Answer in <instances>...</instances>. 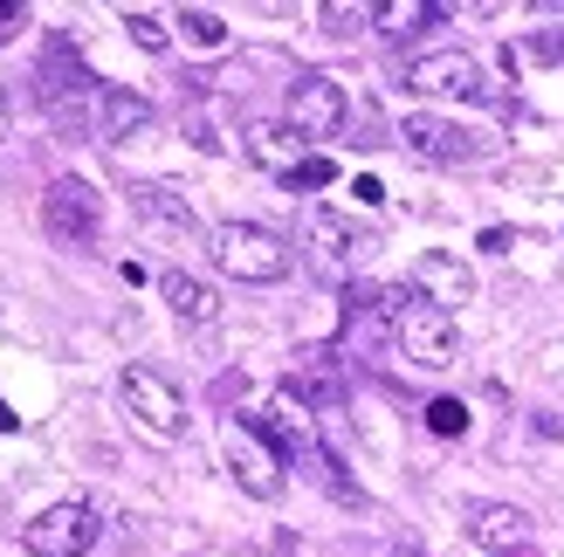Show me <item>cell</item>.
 Instances as JSON below:
<instances>
[{
    "mask_svg": "<svg viewBox=\"0 0 564 557\" xmlns=\"http://www.w3.org/2000/svg\"><path fill=\"white\" fill-rule=\"evenodd\" d=\"M386 317H392V345H400L420 372H447L462 358V330L447 310H434L427 296L413 290H386Z\"/></svg>",
    "mask_w": 564,
    "mask_h": 557,
    "instance_id": "1",
    "label": "cell"
},
{
    "mask_svg": "<svg viewBox=\"0 0 564 557\" xmlns=\"http://www.w3.org/2000/svg\"><path fill=\"white\" fill-rule=\"evenodd\" d=\"M214 262L235 275V283H282L296 269L290 241L275 228H256V220H220L214 228Z\"/></svg>",
    "mask_w": 564,
    "mask_h": 557,
    "instance_id": "2",
    "label": "cell"
},
{
    "mask_svg": "<svg viewBox=\"0 0 564 557\" xmlns=\"http://www.w3.org/2000/svg\"><path fill=\"white\" fill-rule=\"evenodd\" d=\"M406 90L413 97H462V103H496L502 90L489 83V69L475 63L468 48H434L406 63Z\"/></svg>",
    "mask_w": 564,
    "mask_h": 557,
    "instance_id": "3",
    "label": "cell"
},
{
    "mask_svg": "<svg viewBox=\"0 0 564 557\" xmlns=\"http://www.w3.org/2000/svg\"><path fill=\"white\" fill-rule=\"evenodd\" d=\"M118 400H124V413H131V421L145 427L152 440H180V434H186V400H180V385L165 379V372L131 365V372L118 379Z\"/></svg>",
    "mask_w": 564,
    "mask_h": 557,
    "instance_id": "4",
    "label": "cell"
},
{
    "mask_svg": "<svg viewBox=\"0 0 564 557\" xmlns=\"http://www.w3.org/2000/svg\"><path fill=\"white\" fill-rule=\"evenodd\" d=\"M400 145L413 159H434V165H468V159L489 152V138L468 131V124H455V118H434V110H413V118L400 124Z\"/></svg>",
    "mask_w": 564,
    "mask_h": 557,
    "instance_id": "5",
    "label": "cell"
},
{
    "mask_svg": "<svg viewBox=\"0 0 564 557\" xmlns=\"http://www.w3.org/2000/svg\"><path fill=\"white\" fill-rule=\"evenodd\" d=\"M42 228L55 241H76V248L97 241V228H104V193L90 179H55L42 193Z\"/></svg>",
    "mask_w": 564,
    "mask_h": 557,
    "instance_id": "6",
    "label": "cell"
},
{
    "mask_svg": "<svg viewBox=\"0 0 564 557\" xmlns=\"http://www.w3.org/2000/svg\"><path fill=\"white\" fill-rule=\"evenodd\" d=\"M345 118H351L345 90H337L324 69H303L290 83V131L303 138V145H310V138H337V131H345Z\"/></svg>",
    "mask_w": 564,
    "mask_h": 557,
    "instance_id": "7",
    "label": "cell"
},
{
    "mask_svg": "<svg viewBox=\"0 0 564 557\" xmlns=\"http://www.w3.org/2000/svg\"><path fill=\"white\" fill-rule=\"evenodd\" d=\"M21 544H28V557H83L97 544V510L90 503H55L21 531Z\"/></svg>",
    "mask_w": 564,
    "mask_h": 557,
    "instance_id": "8",
    "label": "cell"
},
{
    "mask_svg": "<svg viewBox=\"0 0 564 557\" xmlns=\"http://www.w3.org/2000/svg\"><path fill=\"white\" fill-rule=\"evenodd\" d=\"M228 468H235V482L256 495V503H275L282 495V455L248 421H228Z\"/></svg>",
    "mask_w": 564,
    "mask_h": 557,
    "instance_id": "9",
    "label": "cell"
},
{
    "mask_svg": "<svg viewBox=\"0 0 564 557\" xmlns=\"http://www.w3.org/2000/svg\"><path fill=\"white\" fill-rule=\"evenodd\" d=\"M303 241L317 248V262H324V269H337V275H345L351 262H365V255L379 248L365 228H351V220L337 214V207H310V214H303Z\"/></svg>",
    "mask_w": 564,
    "mask_h": 557,
    "instance_id": "10",
    "label": "cell"
},
{
    "mask_svg": "<svg viewBox=\"0 0 564 557\" xmlns=\"http://www.w3.org/2000/svg\"><path fill=\"white\" fill-rule=\"evenodd\" d=\"M145 124H152V103H145V97H138V90H118V83H97L83 138H97V145H124V138H138Z\"/></svg>",
    "mask_w": 564,
    "mask_h": 557,
    "instance_id": "11",
    "label": "cell"
},
{
    "mask_svg": "<svg viewBox=\"0 0 564 557\" xmlns=\"http://www.w3.org/2000/svg\"><path fill=\"white\" fill-rule=\"evenodd\" d=\"M131 214H138V228H145V234L173 241V248H186L193 234H200V214H193L173 186H131Z\"/></svg>",
    "mask_w": 564,
    "mask_h": 557,
    "instance_id": "12",
    "label": "cell"
},
{
    "mask_svg": "<svg viewBox=\"0 0 564 557\" xmlns=\"http://www.w3.org/2000/svg\"><path fill=\"white\" fill-rule=\"evenodd\" d=\"M413 296H427L434 310L455 317L462 303H475V269H468L462 255H441V248H434V255L413 262Z\"/></svg>",
    "mask_w": 564,
    "mask_h": 557,
    "instance_id": "13",
    "label": "cell"
},
{
    "mask_svg": "<svg viewBox=\"0 0 564 557\" xmlns=\"http://www.w3.org/2000/svg\"><path fill=\"white\" fill-rule=\"evenodd\" d=\"M468 537H475V550H489V557H517V550H530V510H517V503H475L468 510Z\"/></svg>",
    "mask_w": 564,
    "mask_h": 557,
    "instance_id": "14",
    "label": "cell"
},
{
    "mask_svg": "<svg viewBox=\"0 0 564 557\" xmlns=\"http://www.w3.org/2000/svg\"><path fill=\"white\" fill-rule=\"evenodd\" d=\"M282 400L317 406V413H337V406H345V379H337L330 351H310V365H296L290 379H282Z\"/></svg>",
    "mask_w": 564,
    "mask_h": 557,
    "instance_id": "15",
    "label": "cell"
},
{
    "mask_svg": "<svg viewBox=\"0 0 564 557\" xmlns=\"http://www.w3.org/2000/svg\"><path fill=\"white\" fill-rule=\"evenodd\" d=\"M248 159H256V165H269L275 179H290L296 165L310 159V145H303V138H296L290 124H248Z\"/></svg>",
    "mask_w": 564,
    "mask_h": 557,
    "instance_id": "16",
    "label": "cell"
},
{
    "mask_svg": "<svg viewBox=\"0 0 564 557\" xmlns=\"http://www.w3.org/2000/svg\"><path fill=\"white\" fill-rule=\"evenodd\" d=\"M159 296L173 303L180 324H214V317H220V296L200 283V275H186V269H165V275H159Z\"/></svg>",
    "mask_w": 564,
    "mask_h": 557,
    "instance_id": "17",
    "label": "cell"
},
{
    "mask_svg": "<svg viewBox=\"0 0 564 557\" xmlns=\"http://www.w3.org/2000/svg\"><path fill=\"white\" fill-rule=\"evenodd\" d=\"M447 8H434V0H386V8H372V21H379V35L386 42H406L413 28H427V21H441Z\"/></svg>",
    "mask_w": 564,
    "mask_h": 557,
    "instance_id": "18",
    "label": "cell"
},
{
    "mask_svg": "<svg viewBox=\"0 0 564 557\" xmlns=\"http://www.w3.org/2000/svg\"><path fill=\"white\" fill-rule=\"evenodd\" d=\"M180 35L193 48H220V42H228V21H220L214 8H180Z\"/></svg>",
    "mask_w": 564,
    "mask_h": 557,
    "instance_id": "19",
    "label": "cell"
},
{
    "mask_svg": "<svg viewBox=\"0 0 564 557\" xmlns=\"http://www.w3.org/2000/svg\"><path fill=\"white\" fill-rule=\"evenodd\" d=\"M330 179H337V165H330L324 152H310V159H303V165H296V173L282 179V186H290V193H310V186H330Z\"/></svg>",
    "mask_w": 564,
    "mask_h": 557,
    "instance_id": "20",
    "label": "cell"
},
{
    "mask_svg": "<svg viewBox=\"0 0 564 557\" xmlns=\"http://www.w3.org/2000/svg\"><path fill=\"white\" fill-rule=\"evenodd\" d=\"M427 427H434L441 440L468 434V406H462V400H434V406H427Z\"/></svg>",
    "mask_w": 564,
    "mask_h": 557,
    "instance_id": "21",
    "label": "cell"
},
{
    "mask_svg": "<svg viewBox=\"0 0 564 557\" xmlns=\"http://www.w3.org/2000/svg\"><path fill=\"white\" fill-rule=\"evenodd\" d=\"M124 28H131V42L145 48V55H165V42H173V35H165V21H159V14H124Z\"/></svg>",
    "mask_w": 564,
    "mask_h": 557,
    "instance_id": "22",
    "label": "cell"
},
{
    "mask_svg": "<svg viewBox=\"0 0 564 557\" xmlns=\"http://www.w3.org/2000/svg\"><path fill=\"white\" fill-rule=\"evenodd\" d=\"M358 21H372V8H345V0H330V8H324L330 35H358Z\"/></svg>",
    "mask_w": 564,
    "mask_h": 557,
    "instance_id": "23",
    "label": "cell"
},
{
    "mask_svg": "<svg viewBox=\"0 0 564 557\" xmlns=\"http://www.w3.org/2000/svg\"><path fill=\"white\" fill-rule=\"evenodd\" d=\"M523 55H530V63H564V35H530Z\"/></svg>",
    "mask_w": 564,
    "mask_h": 557,
    "instance_id": "24",
    "label": "cell"
},
{
    "mask_svg": "<svg viewBox=\"0 0 564 557\" xmlns=\"http://www.w3.org/2000/svg\"><path fill=\"white\" fill-rule=\"evenodd\" d=\"M21 28H28V8H21V0H0V48H8Z\"/></svg>",
    "mask_w": 564,
    "mask_h": 557,
    "instance_id": "25",
    "label": "cell"
},
{
    "mask_svg": "<svg viewBox=\"0 0 564 557\" xmlns=\"http://www.w3.org/2000/svg\"><path fill=\"white\" fill-rule=\"evenodd\" d=\"M510 248H517L510 228H482V255H510Z\"/></svg>",
    "mask_w": 564,
    "mask_h": 557,
    "instance_id": "26",
    "label": "cell"
},
{
    "mask_svg": "<svg viewBox=\"0 0 564 557\" xmlns=\"http://www.w3.org/2000/svg\"><path fill=\"white\" fill-rule=\"evenodd\" d=\"M14 427H21V413H14L8 400H0V434H14Z\"/></svg>",
    "mask_w": 564,
    "mask_h": 557,
    "instance_id": "27",
    "label": "cell"
},
{
    "mask_svg": "<svg viewBox=\"0 0 564 557\" xmlns=\"http://www.w3.org/2000/svg\"><path fill=\"white\" fill-rule=\"evenodd\" d=\"M0 138H8V97H0Z\"/></svg>",
    "mask_w": 564,
    "mask_h": 557,
    "instance_id": "28",
    "label": "cell"
},
{
    "mask_svg": "<svg viewBox=\"0 0 564 557\" xmlns=\"http://www.w3.org/2000/svg\"><path fill=\"white\" fill-rule=\"evenodd\" d=\"M517 557H538V550H517Z\"/></svg>",
    "mask_w": 564,
    "mask_h": 557,
    "instance_id": "29",
    "label": "cell"
}]
</instances>
